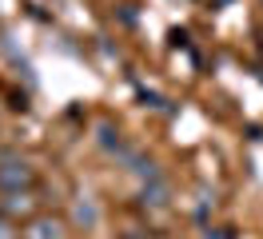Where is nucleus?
<instances>
[{
    "label": "nucleus",
    "mask_w": 263,
    "mask_h": 239,
    "mask_svg": "<svg viewBox=\"0 0 263 239\" xmlns=\"http://www.w3.org/2000/svg\"><path fill=\"white\" fill-rule=\"evenodd\" d=\"M32 179V172L24 168V163H8V168H0V188H24Z\"/></svg>",
    "instance_id": "obj_1"
},
{
    "label": "nucleus",
    "mask_w": 263,
    "mask_h": 239,
    "mask_svg": "<svg viewBox=\"0 0 263 239\" xmlns=\"http://www.w3.org/2000/svg\"><path fill=\"white\" fill-rule=\"evenodd\" d=\"M28 239H64V231H60L56 219H36L32 227H28Z\"/></svg>",
    "instance_id": "obj_2"
},
{
    "label": "nucleus",
    "mask_w": 263,
    "mask_h": 239,
    "mask_svg": "<svg viewBox=\"0 0 263 239\" xmlns=\"http://www.w3.org/2000/svg\"><path fill=\"white\" fill-rule=\"evenodd\" d=\"M144 204H152V207L167 204V183L164 179H152V188H144Z\"/></svg>",
    "instance_id": "obj_3"
},
{
    "label": "nucleus",
    "mask_w": 263,
    "mask_h": 239,
    "mask_svg": "<svg viewBox=\"0 0 263 239\" xmlns=\"http://www.w3.org/2000/svg\"><path fill=\"white\" fill-rule=\"evenodd\" d=\"M76 219H80V223H96L100 211H96L92 204H76Z\"/></svg>",
    "instance_id": "obj_4"
},
{
    "label": "nucleus",
    "mask_w": 263,
    "mask_h": 239,
    "mask_svg": "<svg viewBox=\"0 0 263 239\" xmlns=\"http://www.w3.org/2000/svg\"><path fill=\"white\" fill-rule=\"evenodd\" d=\"M100 143L104 148H120V136H116L112 127H100Z\"/></svg>",
    "instance_id": "obj_5"
},
{
    "label": "nucleus",
    "mask_w": 263,
    "mask_h": 239,
    "mask_svg": "<svg viewBox=\"0 0 263 239\" xmlns=\"http://www.w3.org/2000/svg\"><path fill=\"white\" fill-rule=\"evenodd\" d=\"M0 239H8V227H4V223H0Z\"/></svg>",
    "instance_id": "obj_6"
}]
</instances>
